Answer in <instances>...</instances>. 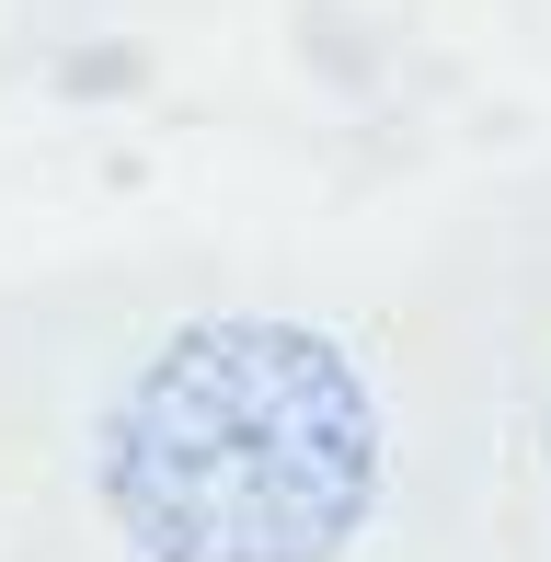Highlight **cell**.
<instances>
[{
	"label": "cell",
	"instance_id": "7a4b0ae2",
	"mask_svg": "<svg viewBox=\"0 0 551 562\" xmlns=\"http://www.w3.org/2000/svg\"><path fill=\"white\" fill-rule=\"evenodd\" d=\"M425 265L437 562H551V161L471 195Z\"/></svg>",
	"mask_w": 551,
	"mask_h": 562
},
{
	"label": "cell",
	"instance_id": "6da1fadb",
	"mask_svg": "<svg viewBox=\"0 0 551 562\" xmlns=\"http://www.w3.org/2000/svg\"><path fill=\"white\" fill-rule=\"evenodd\" d=\"M0 562H437L425 265L0 276Z\"/></svg>",
	"mask_w": 551,
	"mask_h": 562
}]
</instances>
